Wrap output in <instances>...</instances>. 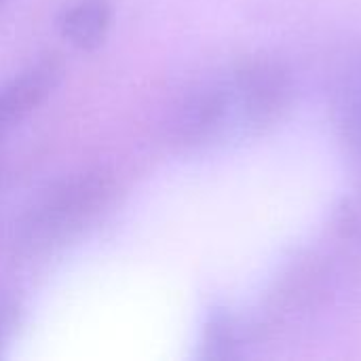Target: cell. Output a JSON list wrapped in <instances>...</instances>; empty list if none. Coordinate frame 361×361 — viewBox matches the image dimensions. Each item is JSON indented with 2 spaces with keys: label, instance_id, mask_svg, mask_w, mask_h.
I'll return each mask as SVG.
<instances>
[{
  "label": "cell",
  "instance_id": "cell-1",
  "mask_svg": "<svg viewBox=\"0 0 361 361\" xmlns=\"http://www.w3.org/2000/svg\"><path fill=\"white\" fill-rule=\"evenodd\" d=\"M290 72L271 59L239 61L188 89L169 116V135L186 148H205L260 133L290 108Z\"/></svg>",
  "mask_w": 361,
  "mask_h": 361
},
{
  "label": "cell",
  "instance_id": "cell-2",
  "mask_svg": "<svg viewBox=\"0 0 361 361\" xmlns=\"http://www.w3.org/2000/svg\"><path fill=\"white\" fill-rule=\"evenodd\" d=\"M108 197V182L104 176H80L53 190L40 207L32 214L25 231L30 237L49 241L63 237L82 220L95 214Z\"/></svg>",
  "mask_w": 361,
  "mask_h": 361
},
{
  "label": "cell",
  "instance_id": "cell-3",
  "mask_svg": "<svg viewBox=\"0 0 361 361\" xmlns=\"http://www.w3.org/2000/svg\"><path fill=\"white\" fill-rule=\"evenodd\" d=\"M61 59L57 55H47L4 82L0 87V135L42 104L61 82Z\"/></svg>",
  "mask_w": 361,
  "mask_h": 361
},
{
  "label": "cell",
  "instance_id": "cell-4",
  "mask_svg": "<svg viewBox=\"0 0 361 361\" xmlns=\"http://www.w3.org/2000/svg\"><path fill=\"white\" fill-rule=\"evenodd\" d=\"M112 17V0H74L59 17V32L74 49L93 51L104 44Z\"/></svg>",
  "mask_w": 361,
  "mask_h": 361
},
{
  "label": "cell",
  "instance_id": "cell-5",
  "mask_svg": "<svg viewBox=\"0 0 361 361\" xmlns=\"http://www.w3.org/2000/svg\"><path fill=\"white\" fill-rule=\"evenodd\" d=\"M338 116L349 144L361 157V66L349 72L338 93Z\"/></svg>",
  "mask_w": 361,
  "mask_h": 361
},
{
  "label": "cell",
  "instance_id": "cell-6",
  "mask_svg": "<svg viewBox=\"0 0 361 361\" xmlns=\"http://www.w3.org/2000/svg\"><path fill=\"white\" fill-rule=\"evenodd\" d=\"M8 326V311L0 305V343H2V336H4V328Z\"/></svg>",
  "mask_w": 361,
  "mask_h": 361
},
{
  "label": "cell",
  "instance_id": "cell-7",
  "mask_svg": "<svg viewBox=\"0 0 361 361\" xmlns=\"http://www.w3.org/2000/svg\"><path fill=\"white\" fill-rule=\"evenodd\" d=\"M0 2H2V0H0Z\"/></svg>",
  "mask_w": 361,
  "mask_h": 361
}]
</instances>
